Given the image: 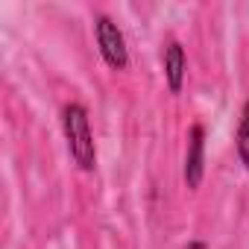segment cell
Listing matches in <instances>:
<instances>
[{
  "label": "cell",
  "instance_id": "obj_1",
  "mask_svg": "<svg viewBox=\"0 0 249 249\" xmlns=\"http://www.w3.org/2000/svg\"><path fill=\"white\" fill-rule=\"evenodd\" d=\"M62 126H65V138H68V150L71 159L79 170H94L97 164V150H94V138H91V126H88V114L82 106L71 103L62 114Z\"/></svg>",
  "mask_w": 249,
  "mask_h": 249
},
{
  "label": "cell",
  "instance_id": "obj_2",
  "mask_svg": "<svg viewBox=\"0 0 249 249\" xmlns=\"http://www.w3.org/2000/svg\"><path fill=\"white\" fill-rule=\"evenodd\" d=\"M94 33H97V44H100V53H103V59H106V65H108V68L123 71V68L129 65L126 41H123V36H120L117 24H114L111 18L100 15V18H97V24H94Z\"/></svg>",
  "mask_w": 249,
  "mask_h": 249
},
{
  "label": "cell",
  "instance_id": "obj_3",
  "mask_svg": "<svg viewBox=\"0 0 249 249\" xmlns=\"http://www.w3.org/2000/svg\"><path fill=\"white\" fill-rule=\"evenodd\" d=\"M202 147H205V135H202V126L191 129V141H188V159H185V179H188V188H199L202 182Z\"/></svg>",
  "mask_w": 249,
  "mask_h": 249
},
{
  "label": "cell",
  "instance_id": "obj_4",
  "mask_svg": "<svg viewBox=\"0 0 249 249\" xmlns=\"http://www.w3.org/2000/svg\"><path fill=\"white\" fill-rule=\"evenodd\" d=\"M164 76H167V85L173 94L182 91V82H185V50L179 41H170L167 50H164Z\"/></svg>",
  "mask_w": 249,
  "mask_h": 249
},
{
  "label": "cell",
  "instance_id": "obj_5",
  "mask_svg": "<svg viewBox=\"0 0 249 249\" xmlns=\"http://www.w3.org/2000/svg\"><path fill=\"white\" fill-rule=\"evenodd\" d=\"M237 156H240V161H243L246 170H249V103L243 106L240 126H237Z\"/></svg>",
  "mask_w": 249,
  "mask_h": 249
},
{
  "label": "cell",
  "instance_id": "obj_6",
  "mask_svg": "<svg viewBox=\"0 0 249 249\" xmlns=\"http://www.w3.org/2000/svg\"><path fill=\"white\" fill-rule=\"evenodd\" d=\"M188 249H205V243H199V240H196V243H191Z\"/></svg>",
  "mask_w": 249,
  "mask_h": 249
}]
</instances>
